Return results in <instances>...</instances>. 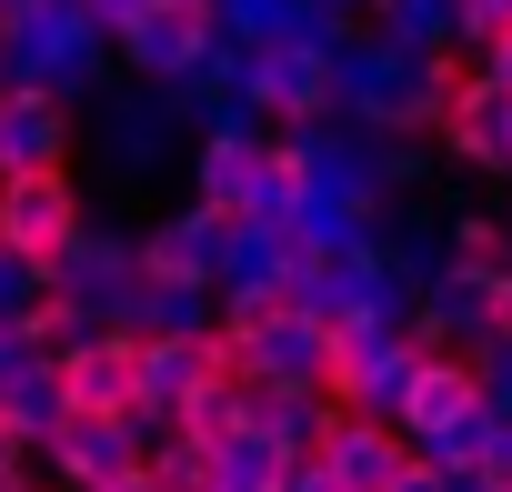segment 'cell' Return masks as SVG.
I'll return each mask as SVG.
<instances>
[{"instance_id":"7","label":"cell","mask_w":512,"mask_h":492,"mask_svg":"<svg viewBox=\"0 0 512 492\" xmlns=\"http://www.w3.org/2000/svg\"><path fill=\"white\" fill-rule=\"evenodd\" d=\"M312 462H332V472H342L352 492H382V482L402 472V452H392V432H382V422H362L352 402H342V412H332V422L312 432Z\"/></svg>"},{"instance_id":"11","label":"cell","mask_w":512,"mask_h":492,"mask_svg":"<svg viewBox=\"0 0 512 492\" xmlns=\"http://www.w3.org/2000/svg\"><path fill=\"white\" fill-rule=\"evenodd\" d=\"M211 241H221V221L201 211V221H181V231H161L151 252H141V282H161V292H201L211 282Z\"/></svg>"},{"instance_id":"20","label":"cell","mask_w":512,"mask_h":492,"mask_svg":"<svg viewBox=\"0 0 512 492\" xmlns=\"http://www.w3.org/2000/svg\"><path fill=\"white\" fill-rule=\"evenodd\" d=\"M0 262H11V252H0Z\"/></svg>"},{"instance_id":"15","label":"cell","mask_w":512,"mask_h":492,"mask_svg":"<svg viewBox=\"0 0 512 492\" xmlns=\"http://www.w3.org/2000/svg\"><path fill=\"white\" fill-rule=\"evenodd\" d=\"M382 492H452V462H402Z\"/></svg>"},{"instance_id":"9","label":"cell","mask_w":512,"mask_h":492,"mask_svg":"<svg viewBox=\"0 0 512 492\" xmlns=\"http://www.w3.org/2000/svg\"><path fill=\"white\" fill-rule=\"evenodd\" d=\"M61 161V101L51 91H0V181Z\"/></svg>"},{"instance_id":"6","label":"cell","mask_w":512,"mask_h":492,"mask_svg":"<svg viewBox=\"0 0 512 492\" xmlns=\"http://www.w3.org/2000/svg\"><path fill=\"white\" fill-rule=\"evenodd\" d=\"M251 101L282 111V121H312V111L332 101V61H322L312 41H272L262 61H251Z\"/></svg>"},{"instance_id":"5","label":"cell","mask_w":512,"mask_h":492,"mask_svg":"<svg viewBox=\"0 0 512 492\" xmlns=\"http://www.w3.org/2000/svg\"><path fill=\"white\" fill-rule=\"evenodd\" d=\"M201 211L221 231H272V211H262V141L211 131V151H201Z\"/></svg>"},{"instance_id":"8","label":"cell","mask_w":512,"mask_h":492,"mask_svg":"<svg viewBox=\"0 0 512 492\" xmlns=\"http://www.w3.org/2000/svg\"><path fill=\"white\" fill-rule=\"evenodd\" d=\"M51 462L101 492V482L131 462V422H121V412H61V422H51Z\"/></svg>"},{"instance_id":"3","label":"cell","mask_w":512,"mask_h":492,"mask_svg":"<svg viewBox=\"0 0 512 492\" xmlns=\"http://www.w3.org/2000/svg\"><path fill=\"white\" fill-rule=\"evenodd\" d=\"M392 412H402V422H412V432H422L442 462H462V452L492 432V392H482V372L432 362V352L412 362V382H402V402H392Z\"/></svg>"},{"instance_id":"12","label":"cell","mask_w":512,"mask_h":492,"mask_svg":"<svg viewBox=\"0 0 512 492\" xmlns=\"http://www.w3.org/2000/svg\"><path fill=\"white\" fill-rule=\"evenodd\" d=\"M312 181H322V171H312L302 141H262V211H272V221H302V211H312Z\"/></svg>"},{"instance_id":"4","label":"cell","mask_w":512,"mask_h":492,"mask_svg":"<svg viewBox=\"0 0 512 492\" xmlns=\"http://www.w3.org/2000/svg\"><path fill=\"white\" fill-rule=\"evenodd\" d=\"M121 41L141 71H191L211 61V31H221V0H121Z\"/></svg>"},{"instance_id":"18","label":"cell","mask_w":512,"mask_h":492,"mask_svg":"<svg viewBox=\"0 0 512 492\" xmlns=\"http://www.w3.org/2000/svg\"><path fill=\"white\" fill-rule=\"evenodd\" d=\"M492 81H502V91H512V31H502V41H492Z\"/></svg>"},{"instance_id":"13","label":"cell","mask_w":512,"mask_h":492,"mask_svg":"<svg viewBox=\"0 0 512 492\" xmlns=\"http://www.w3.org/2000/svg\"><path fill=\"white\" fill-rule=\"evenodd\" d=\"M71 312H81V302H71L61 282H41V292L21 302V322H11V342H51V332H71Z\"/></svg>"},{"instance_id":"16","label":"cell","mask_w":512,"mask_h":492,"mask_svg":"<svg viewBox=\"0 0 512 492\" xmlns=\"http://www.w3.org/2000/svg\"><path fill=\"white\" fill-rule=\"evenodd\" d=\"M292 492H352V482H342L332 462H312V452H302V472H292Z\"/></svg>"},{"instance_id":"19","label":"cell","mask_w":512,"mask_h":492,"mask_svg":"<svg viewBox=\"0 0 512 492\" xmlns=\"http://www.w3.org/2000/svg\"><path fill=\"white\" fill-rule=\"evenodd\" d=\"M492 492H512V472H502V482H492Z\"/></svg>"},{"instance_id":"1","label":"cell","mask_w":512,"mask_h":492,"mask_svg":"<svg viewBox=\"0 0 512 492\" xmlns=\"http://www.w3.org/2000/svg\"><path fill=\"white\" fill-rule=\"evenodd\" d=\"M51 402H61V412H121V422H141V412H161V392H151V352H141L131 332L71 342V352L51 362Z\"/></svg>"},{"instance_id":"2","label":"cell","mask_w":512,"mask_h":492,"mask_svg":"<svg viewBox=\"0 0 512 492\" xmlns=\"http://www.w3.org/2000/svg\"><path fill=\"white\" fill-rule=\"evenodd\" d=\"M71 241H81V201H71L61 161H51V171H11V181H0V252H11V262L61 272V262H71Z\"/></svg>"},{"instance_id":"17","label":"cell","mask_w":512,"mask_h":492,"mask_svg":"<svg viewBox=\"0 0 512 492\" xmlns=\"http://www.w3.org/2000/svg\"><path fill=\"white\" fill-rule=\"evenodd\" d=\"M21 442H31V432H21V412L0 402V482H11V462H21Z\"/></svg>"},{"instance_id":"14","label":"cell","mask_w":512,"mask_h":492,"mask_svg":"<svg viewBox=\"0 0 512 492\" xmlns=\"http://www.w3.org/2000/svg\"><path fill=\"white\" fill-rule=\"evenodd\" d=\"M462 31H472V41L492 51V41L512 31V0H462Z\"/></svg>"},{"instance_id":"10","label":"cell","mask_w":512,"mask_h":492,"mask_svg":"<svg viewBox=\"0 0 512 492\" xmlns=\"http://www.w3.org/2000/svg\"><path fill=\"white\" fill-rule=\"evenodd\" d=\"M442 312H452V322H482V332H502V342H512V272L462 252V262L442 272Z\"/></svg>"}]
</instances>
